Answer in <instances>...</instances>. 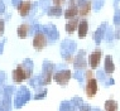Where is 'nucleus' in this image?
<instances>
[{
    "instance_id": "nucleus-21",
    "label": "nucleus",
    "mask_w": 120,
    "mask_h": 111,
    "mask_svg": "<svg viewBox=\"0 0 120 111\" xmlns=\"http://www.w3.org/2000/svg\"><path fill=\"white\" fill-rule=\"evenodd\" d=\"M104 37H105V39H106V41H111V39H112V30H111V29H106V30H105V34H104Z\"/></svg>"
},
{
    "instance_id": "nucleus-19",
    "label": "nucleus",
    "mask_w": 120,
    "mask_h": 111,
    "mask_svg": "<svg viewBox=\"0 0 120 111\" xmlns=\"http://www.w3.org/2000/svg\"><path fill=\"white\" fill-rule=\"evenodd\" d=\"M119 109V106H118V102H116L115 100H108L105 102V110H108V111H116Z\"/></svg>"
},
{
    "instance_id": "nucleus-14",
    "label": "nucleus",
    "mask_w": 120,
    "mask_h": 111,
    "mask_svg": "<svg viewBox=\"0 0 120 111\" xmlns=\"http://www.w3.org/2000/svg\"><path fill=\"white\" fill-rule=\"evenodd\" d=\"M79 15V6H75V5H70V8L64 11V17L66 19H72L76 18Z\"/></svg>"
},
{
    "instance_id": "nucleus-23",
    "label": "nucleus",
    "mask_w": 120,
    "mask_h": 111,
    "mask_svg": "<svg viewBox=\"0 0 120 111\" xmlns=\"http://www.w3.org/2000/svg\"><path fill=\"white\" fill-rule=\"evenodd\" d=\"M46 95H47V91L46 90H43L42 92H37V95L34 96V99L35 100H41V99H44L46 97Z\"/></svg>"
},
{
    "instance_id": "nucleus-32",
    "label": "nucleus",
    "mask_w": 120,
    "mask_h": 111,
    "mask_svg": "<svg viewBox=\"0 0 120 111\" xmlns=\"http://www.w3.org/2000/svg\"><path fill=\"white\" fill-rule=\"evenodd\" d=\"M23 1V0H11V4L13 6H15V8H18L19 5H20V3Z\"/></svg>"
},
{
    "instance_id": "nucleus-8",
    "label": "nucleus",
    "mask_w": 120,
    "mask_h": 111,
    "mask_svg": "<svg viewBox=\"0 0 120 111\" xmlns=\"http://www.w3.org/2000/svg\"><path fill=\"white\" fill-rule=\"evenodd\" d=\"M86 59H85V52L83 51H80L79 54L76 56V58H75L73 61V66L76 70H82V68L86 67Z\"/></svg>"
},
{
    "instance_id": "nucleus-33",
    "label": "nucleus",
    "mask_w": 120,
    "mask_h": 111,
    "mask_svg": "<svg viewBox=\"0 0 120 111\" xmlns=\"http://www.w3.org/2000/svg\"><path fill=\"white\" fill-rule=\"evenodd\" d=\"M85 77H86V80H89V78H92V77H94V73H92V71H86V73H85Z\"/></svg>"
},
{
    "instance_id": "nucleus-27",
    "label": "nucleus",
    "mask_w": 120,
    "mask_h": 111,
    "mask_svg": "<svg viewBox=\"0 0 120 111\" xmlns=\"http://www.w3.org/2000/svg\"><path fill=\"white\" fill-rule=\"evenodd\" d=\"M64 1H66V0H53V4L57 5V6H62L64 4Z\"/></svg>"
},
{
    "instance_id": "nucleus-24",
    "label": "nucleus",
    "mask_w": 120,
    "mask_h": 111,
    "mask_svg": "<svg viewBox=\"0 0 120 111\" xmlns=\"http://www.w3.org/2000/svg\"><path fill=\"white\" fill-rule=\"evenodd\" d=\"M4 29H5V23H4V20L0 19V38H1L3 34H4Z\"/></svg>"
},
{
    "instance_id": "nucleus-9",
    "label": "nucleus",
    "mask_w": 120,
    "mask_h": 111,
    "mask_svg": "<svg viewBox=\"0 0 120 111\" xmlns=\"http://www.w3.org/2000/svg\"><path fill=\"white\" fill-rule=\"evenodd\" d=\"M17 34L19 38L24 39L27 38L29 34H30V25L28 24V23H23V24H20L17 29Z\"/></svg>"
},
{
    "instance_id": "nucleus-29",
    "label": "nucleus",
    "mask_w": 120,
    "mask_h": 111,
    "mask_svg": "<svg viewBox=\"0 0 120 111\" xmlns=\"http://www.w3.org/2000/svg\"><path fill=\"white\" fill-rule=\"evenodd\" d=\"M3 13H5V4L3 0H0V14H3Z\"/></svg>"
},
{
    "instance_id": "nucleus-7",
    "label": "nucleus",
    "mask_w": 120,
    "mask_h": 111,
    "mask_svg": "<svg viewBox=\"0 0 120 111\" xmlns=\"http://www.w3.org/2000/svg\"><path fill=\"white\" fill-rule=\"evenodd\" d=\"M41 29L47 34V37L51 42H54L58 39V32H57V29L54 25H46V27H42Z\"/></svg>"
},
{
    "instance_id": "nucleus-6",
    "label": "nucleus",
    "mask_w": 120,
    "mask_h": 111,
    "mask_svg": "<svg viewBox=\"0 0 120 111\" xmlns=\"http://www.w3.org/2000/svg\"><path fill=\"white\" fill-rule=\"evenodd\" d=\"M97 90H99V86H97V80L95 77H92V78H89L87 80V82H86V95L89 97H94L96 95L97 92Z\"/></svg>"
},
{
    "instance_id": "nucleus-37",
    "label": "nucleus",
    "mask_w": 120,
    "mask_h": 111,
    "mask_svg": "<svg viewBox=\"0 0 120 111\" xmlns=\"http://www.w3.org/2000/svg\"><path fill=\"white\" fill-rule=\"evenodd\" d=\"M82 110H90V106H81Z\"/></svg>"
},
{
    "instance_id": "nucleus-26",
    "label": "nucleus",
    "mask_w": 120,
    "mask_h": 111,
    "mask_svg": "<svg viewBox=\"0 0 120 111\" xmlns=\"http://www.w3.org/2000/svg\"><path fill=\"white\" fill-rule=\"evenodd\" d=\"M71 102H72V104H76V105H79V106L82 105V100H81V99H77V97H75V99L71 101Z\"/></svg>"
},
{
    "instance_id": "nucleus-31",
    "label": "nucleus",
    "mask_w": 120,
    "mask_h": 111,
    "mask_svg": "<svg viewBox=\"0 0 120 111\" xmlns=\"http://www.w3.org/2000/svg\"><path fill=\"white\" fill-rule=\"evenodd\" d=\"M4 81H5V73L3 71H0V85H4Z\"/></svg>"
},
{
    "instance_id": "nucleus-2",
    "label": "nucleus",
    "mask_w": 120,
    "mask_h": 111,
    "mask_svg": "<svg viewBox=\"0 0 120 111\" xmlns=\"http://www.w3.org/2000/svg\"><path fill=\"white\" fill-rule=\"evenodd\" d=\"M30 100V92L27 87L22 86L19 87V90H17V93H15V97H14V106L17 109H20L23 105L28 102Z\"/></svg>"
},
{
    "instance_id": "nucleus-4",
    "label": "nucleus",
    "mask_w": 120,
    "mask_h": 111,
    "mask_svg": "<svg viewBox=\"0 0 120 111\" xmlns=\"http://www.w3.org/2000/svg\"><path fill=\"white\" fill-rule=\"evenodd\" d=\"M71 77H72V73H71L70 70H61V71H58V72L53 73L54 81H56L57 83L62 85V86L68 82Z\"/></svg>"
},
{
    "instance_id": "nucleus-11",
    "label": "nucleus",
    "mask_w": 120,
    "mask_h": 111,
    "mask_svg": "<svg viewBox=\"0 0 120 111\" xmlns=\"http://www.w3.org/2000/svg\"><path fill=\"white\" fill-rule=\"evenodd\" d=\"M90 66L91 68H97L99 67V63H100V59H101V52L100 51H94L91 54H90Z\"/></svg>"
},
{
    "instance_id": "nucleus-16",
    "label": "nucleus",
    "mask_w": 120,
    "mask_h": 111,
    "mask_svg": "<svg viewBox=\"0 0 120 111\" xmlns=\"http://www.w3.org/2000/svg\"><path fill=\"white\" fill-rule=\"evenodd\" d=\"M79 23L80 22L77 20L76 18H72L71 20H68L67 24H66V32L67 33H73V32L79 28Z\"/></svg>"
},
{
    "instance_id": "nucleus-18",
    "label": "nucleus",
    "mask_w": 120,
    "mask_h": 111,
    "mask_svg": "<svg viewBox=\"0 0 120 111\" xmlns=\"http://www.w3.org/2000/svg\"><path fill=\"white\" fill-rule=\"evenodd\" d=\"M62 48L66 52H70V53H73L76 51V43L72 41H64L62 43Z\"/></svg>"
},
{
    "instance_id": "nucleus-12",
    "label": "nucleus",
    "mask_w": 120,
    "mask_h": 111,
    "mask_svg": "<svg viewBox=\"0 0 120 111\" xmlns=\"http://www.w3.org/2000/svg\"><path fill=\"white\" fill-rule=\"evenodd\" d=\"M32 9V3L30 1H22L20 5L18 6V10L20 13L22 17H27L29 14V11H30Z\"/></svg>"
},
{
    "instance_id": "nucleus-20",
    "label": "nucleus",
    "mask_w": 120,
    "mask_h": 111,
    "mask_svg": "<svg viewBox=\"0 0 120 111\" xmlns=\"http://www.w3.org/2000/svg\"><path fill=\"white\" fill-rule=\"evenodd\" d=\"M47 13H48V15H51V17H60L61 13H62V9H61V6L54 5V6H52V8L48 9Z\"/></svg>"
},
{
    "instance_id": "nucleus-35",
    "label": "nucleus",
    "mask_w": 120,
    "mask_h": 111,
    "mask_svg": "<svg viewBox=\"0 0 120 111\" xmlns=\"http://www.w3.org/2000/svg\"><path fill=\"white\" fill-rule=\"evenodd\" d=\"M97 77H99L100 80H104V72L102 71H99V72H97Z\"/></svg>"
},
{
    "instance_id": "nucleus-22",
    "label": "nucleus",
    "mask_w": 120,
    "mask_h": 111,
    "mask_svg": "<svg viewBox=\"0 0 120 111\" xmlns=\"http://www.w3.org/2000/svg\"><path fill=\"white\" fill-rule=\"evenodd\" d=\"M92 3H94V9H95V10L101 9V6H102V4H104L102 0H95V1H92Z\"/></svg>"
},
{
    "instance_id": "nucleus-5",
    "label": "nucleus",
    "mask_w": 120,
    "mask_h": 111,
    "mask_svg": "<svg viewBox=\"0 0 120 111\" xmlns=\"http://www.w3.org/2000/svg\"><path fill=\"white\" fill-rule=\"evenodd\" d=\"M53 68H54V64L48 63V62H44L43 74H41L42 76V85H49L52 74H53Z\"/></svg>"
},
{
    "instance_id": "nucleus-34",
    "label": "nucleus",
    "mask_w": 120,
    "mask_h": 111,
    "mask_svg": "<svg viewBox=\"0 0 120 111\" xmlns=\"http://www.w3.org/2000/svg\"><path fill=\"white\" fill-rule=\"evenodd\" d=\"M115 37L120 39V24L118 25V29H116V32H115Z\"/></svg>"
},
{
    "instance_id": "nucleus-17",
    "label": "nucleus",
    "mask_w": 120,
    "mask_h": 111,
    "mask_svg": "<svg viewBox=\"0 0 120 111\" xmlns=\"http://www.w3.org/2000/svg\"><path fill=\"white\" fill-rule=\"evenodd\" d=\"M105 30H106V24H105V23H102L101 27H100V28L95 32V34H94V39H95V42H96L97 44H99L100 41L102 39L104 34H105Z\"/></svg>"
},
{
    "instance_id": "nucleus-36",
    "label": "nucleus",
    "mask_w": 120,
    "mask_h": 111,
    "mask_svg": "<svg viewBox=\"0 0 120 111\" xmlns=\"http://www.w3.org/2000/svg\"><path fill=\"white\" fill-rule=\"evenodd\" d=\"M75 78H77L79 81H82V74H81V73H76V74H75Z\"/></svg>"
},
{
    "instance_id": "nucleus-30",
    "label": "nucleus",
    "mask_w": 120,
    "mask_h": 111,
    "mask_svg": "<svg viewBox=\"0 0 120 111\" xmlns=\"http://www.w3.org/2000/svg\"><path fill=\"white\" fill-rule=\"evenodd\" d=\"M114 22H115V24H116V25H119V24H120V14H119V13H116V14H115Z\"/></svg>"
},
{
    "instance_id": "nucleus-25",
    "label": "nucleus",
    "mask_w": 120,
    "mask_h": 111,
    "mask_svg": "<svg viewBox=\"0 0 120 111\" xmlns=\"http://www.w3.org/2000/svg\"><path fill=\"white\" fill-rule=\"evenodd\" d=\"M71 104L70 102H62V105H61V107H60V109L61 110H67V109H71Z\"/></svg>"
},
{
    "instance_id": "nucleus-13",
    "label": "nucleus",
    "mask_w": 120,
    "mask_h": 111,
    "mask_svg": "<svg viewBox=\"0 0 120 111\" xmlns=\"http://www.w3.org/2000/svg\"><path fill=\"white\" fill-rule=\"evenodd\" d=\"M104 70H105V72L110 74L112 73L115 71V66H114V62H112V58L111 56H106L105 58V64H104Z\"/></svg>"
},
{
    "instance_id": "nucleus-10",
    "label": "nucleus",
    "mask_w": 120,
    "mask_h": 111,
    "mask_svg": "<svg viewBox=\"0 0 120 111\" xmlns=\"http://www.w3.org/2000/svg\"><path fill=\"white\" fill-rule=\"evenodd\" d=\"M92 8V1H89V0H85L80 6H79V15L81 17H86V15L90 14Z\"/></svg>"
},
{
    "instance_id": "nucleus-28",
    "label": "nucleus",
    "mask_w": 120,
    "mask_h": 111,
    "mask_svg": "<svg viewBox=\"0 0 120 111\" xmlns=\"http://www.w3.org/2000/svg\"><path fill=\"white\" fill-rule=\"evenodd\" d=\"M5 42H6V39H3V41L0 42V56L3 54V51H4V45H5Z\"/></svg>"
},
{
    "instance_id": "nucleus-3",
    "label": "nucleus",
    "mask_w": 120,
    "mask_h": 111,
    "mask_svg": "<svg viewBox=\"0 0 120 111\" xmlns=\"http://www.w3.org/2000/svg\"><path fill=\"white\" fill-rule=\"evenodd\" d=\"M48 43V37L47 34L44 33L43 30H38L34 33V37H33V47L35 51H42L44 47L47 45Z\"/></svg>"
},
{
    "instance_id": "nucleus-1",
    "label": "nucleus",
    "mask_w": 120,
    "mask_h": 111,
    "mask_svg": "<svg viewBox=\"0 0 120 111\" xmlns=\"http://www.w3.org/2000/svg\"><path fill=\"white\" fill-rule=\"evenodd\" d=\"M33 72V62L32 59H24L23 63L18 64V67L13 71V81L14 82H23L25 80H29Z\"/></svg>"
},
{
    "instance_id": "nucleus-15",
    "label": "nucleus",
    "mask_w": 120,
    "mask_h": 111,
    "mask_svg": "<svg viewBox=\"0 0 120 111\" xmlns=\"http://www.w3.org/2000/svg\"><path fill=\"white\" fill-rule=\"evenodd\" d=\"M89 30V23L86 20H81L79 23V37L80 38H85Z\"/></svg>"
}]
</instances>
